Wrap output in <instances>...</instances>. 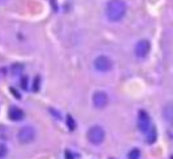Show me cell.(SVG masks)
I'll return each mask as SVG.
<instances>
[{
    "mask_svg": "<svg viewBox=\"0 0 173 159\" xmlns=\"http://www.w3.org/2000/svg\"><path fill=\"white\" fill-rule=\"evenodd\" d=\"M126 13V5L123 0H110L106 7V16L111 22H119Z\"/></svg>",
    "mask_w": 173,
    "mask_h": 159,
    "instance_id": "obj_1",
    "label": "cell"
},
{
    "mask_svg": "<svg viewBox=\"0 0 173 159\" xmlns=\"http://www.w3.org/2000/svg\"><path fill=\"white\" fill-rule=\"evenodd\" d=\"M7 151H8L7 147L3 144H0V159L3 158L6 154H7Z\"/></svg>",
    "mask_w": 173,
    "mask_h": 159,
    "instance_id": "obj_13",
    "label": "cell"
},
{
    "mask_svg": "<svg viewBox=\"0 0 173 159\" xmlns=\"http://www.w3.org/2000/svg\"><path fill=\"white\" fill-rule=\"evenodd\" d=\"M65 158L66 159H74V155L70 151V150H66L65 151Z\"/></svg>",
    "mask_w": 173,
    "mask_h": 159,
    "instance_id": "obj_17",
    "label": "cell"
},
{
    "mask_svg": "<svg viewBox=\"0 0 173 159\" xmlns=\"http://www.w3.org/2000/svg\"><path fill=\"white\" fill-rule=\"evenodd\" d=\"M158 138V133H157V129L155 126H153L151 129L148 131V135H147V141L150 144H155Z\"/></svg>",
    "mask_w": 173,
    "mask_h": 159,
    "instance_id": "obj_9",
    "label": "cell"
},
{
    "mask_svg": "<svg viewBox=\"0 0 173 159\" xmlns=\"http://www.w3.org/2000/svg\"><path fill=\"white\" fill-rule=\"evenodd\" d=\"M27 83H28L27 77L24 76V77L22 79V81H21V86H22V88H23V90H26V89H27Z\"/></svg>",
    "mask_w": 173,
    "mask_h": 159,
    "instance_id": "obj_15",
    "label": "cell"
},
{
    "mask_svg": "<svg viewBox=\"0 0 173 159\" xmlns=\"http://www.w3.org/2000/svg\"><path fill=\"white\" fill-rule=\"evenodd\" d=\"M8 116L12 121H21L24 117V113L19 108L11 107L8 112Z\"/></svg>",
    "mask_w": 173,
    "mask_h": 159,
    "instance_id": "obj_8",
    "label": "cell"
},
{
    "mask_svg": "<svg viewBox=\"0 0 173 159\" xmlns=\"http://www.w3.org/2000/svg\"><path fill=\"white\" fill-rule=\"evenodd\" d=\"M50 110H51V113H52L53 115H54V116L57 119V120H61V115L59 114L58 111H57V110L54 109V108H50Z\"/></svg>",
    "mask_w": 173,
    "mask_h": 159,
    "instance_id": "obj_16",
    "label": "cell"
},
{
    "mask_svg": "<svg viewBox=\"0 0 173 159\" xmlns=\"http://www.w3.org/2000/svg\"><path fill=\"white\" fill-rule=\"evenodd\" d=\"M36 132L32 126H24L19 131L18 140L22 144H29L35 139Z\"/></svg>",
    "mask_w": 173,
    "mask_h": 159,
    "instance_id": "obj_3",
    "label": "cell"
},
{
    "mask_svg": "<svg viewBox=\"0 0 173 159\" xmlns=\"http://www.w3.org/2000/svg\"><path fill=\"white\" fill-rule=\"evenodd\" d=\"M163 113H167L168 116H166L165 119L167 121L171 122L172 121V107H171V105H167V107H166V108L163 111Z\"/></svg>",
    "mask_w": 173,
    "mask_h": 159,
    "instance_id": "obj_12",
    "label": "cell"
},
{
    "mask_svg": "<svg viewBox=\"0 0 173 159\" xmlns=\"http://www.w3.org/2000/svg\"><path fill=\"white\" fill-rule=\"evenodd\" d=\"M150 42L146 39L140 40L135 46V55L139 58H144L150 51Z\"/></svg>",
    "mask_w": 173,
    "mask_h": 159,
    "instance_id": "obj_7",
    "label": "cell"
},
{
    "mask_svg": "<svg viewBox=\"0 0 173 159\" xmlns=\"http://www.w3.org/2000/svg\"><path fill=\"white\" fill-rule=\"evenodd\" d=\"M108 102H109L108 95L103 91H96L94 94V96H92V104H94L95 108L98 109L104 108L108 104Z\"/></svg>",
    "mask_w": 173,
    "mask_h": 159,
    "instance_id": "obj_5",
    "label": "cell"
},
{
    "mask_svg": "<svg viewBox=\"0 0 173 159\" xmlns=\"http://www.w3.org/2000/svg\"><path fill=\"white\" fill-rule=\"evenodd\" d=\"M151 126V119L147 111L143 109L138 112V128L142 133H147Z\"/></svg>",
    "mask_w": 173,
    "mask_h": 159,
    "instance_id": "obj_6",
    "label": "cell"
},
{
    "mask_svg": "<svg viewBox=\"0 0 173 159\" xmlns=\"http://www.w3.org/2000/svg\"><path fill=\"white\" fill-rule=\"evenodd\" d=\"M86 137H88V140L91 144L95 145L100 144L105 140V131L101 126H92L91 128L89 129Z\"/></svg>",
    "mask_w": 173,
    "mask_h": 159,
    "instance_id": "obj_2",
    "label": "cell"
},
{
    "mask_svg": "<svg viewBox=\"0 0 173 159\" xmlns=\"http://www.w3.org/2000/svg\"><path fill=\"white\" fill-rule=\"evenodd\" d=\"M66 125H67V127L70 131H74L76 129V122L74 120V118L70 114H68L67 117H66Z\"/></svg>",
    "mask_w": 173,
    "mask_h": 159,
    "instance_id": "obj_10",
    "label": "cell"
},
{
    "mask_svg": "<svg viewBox=\"0 0 173 159\" xmlns=\"http://www.w3.org/2000/svg\"><path fill=\"white\" fill-rule=\"evenodd\" d=\"M39 87H40V80H39V77H36L35 80H34V82H33V86H32L33 91L37 92V91L39 90Z\"/></svg>",
    "mask_w": 173,
    "mask_h": 159,
    "instance_id": "obj_14",
    "label": "cell"
},
{
    "mask_svg": "<svg viewBox=\"0 0 173 159\" xmlns=\"http://www.w3.org/2000/svg\"><path fill=\"white\" fill-rule=\"evenodd\" d=\"M139 157H140V150L138 148H133L129 153V159H139Z\"/></svg>",
    "mask_w": 173,
    "mask_h": 159,
    "instance_id": "obj_11",
    "label": "cell"
},
{
    "mask_svg": "<svg viewBox=\"0 0 173 159\" xmlns=\"http://www.w3.org/2000/svg\"><path fill=\"white\" fill-rule=\"evenodd\" d=\"M94 65H95L96 70L101 71V72H106V71H109L112 69L113 62L109 57L101 55L95 60Z\"/></svg>",
    "mask_w": 173,
    "mask_h": 159,
    "instance_id": "obj_4",
    "label": "cell"
}]
</instances>
